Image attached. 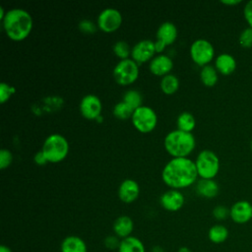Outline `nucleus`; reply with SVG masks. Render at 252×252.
Masks as SVG:
<instances>
[{
    "instance_id": "nucleus-30",
    "label": "nucleus",
    "mask_w": 252,
    "mask_h": 252,
    "mask_svg": "<svg viewBox=\"0 0 252 252\" xmlns=\"http://www.w3.org/2000/svg\"><path fill=\"white\" fill-rule=\"evenodd\" d=\"M16 93V88L10 86L8 83L2 82L0 84V102L3 104L10 99V97Z\"/></svg>"
},
{
    "instance_id": "nucleus-43",
    "label": "nucleus",
    "mask_w": 252,
    "mask_h": 252,
    "mask_svg": "<svg viewBox=\"0 0 252 252\" xmlns=\"http://www.w3.org/2000/svg\"><path fill=\"white\" fill-rule=\"evenodd\" d=\"M250 150H251V152H252V140H251V142H250Z\"/></svg>"
},
{
    "instance_id": "nucleus-20",
    "label": "nucleus",
    "mask_w": 252,
    "mask_h": 252,
    "mask_svg": "<svg viewBox=\"0 0 252 252\" xmlns=\"http://www.w3.org/2000/svg\"><path fill=\"white\" fill-rule=\"evenodd\" d=\"M61 252H88L86 242L77 235L65 237L60 245Z\"/></svg>"
},
{
    "instance_id": "nucleus-33",
    "label": "nucleus",
    "mask_w": 252,
    "mask_h": 252,
    "mask_svg": "<svg viewBox=\"0 0 252 252\" xmlns=\"http://www.w3.org/2000/svg\"><path fill=\"white\" fill-rule=\"evenodd\" d=\"M78 27L79 30L84 33H94L96 32V26L91 20H82Z\"/></svg>"
},
{
    "instance_id": "nucleus-12",
    "label": "nucleus",
    "mask_w": 252,
    "mask_h": 252,
    "mask_svg": "<svg viewBox=\"0 0 252 252\" xmlns=\"http://www.w3.org/2000/svg\"><path fill=\"white\" fill-rule=\"evenodd\" d=\"M229 218L238 224H244L252 220V204L246 200L235 202L229 209Z\"/></svg>"
},
{
    "instance_id": "nucleus-26",
    "label": "nucleus",
    "mask_w": 252,
    "mask_h": 252,
    "mask_svg": "<svg viewBox=\"0 0 252 252\" xmlns=\"http://www.w3.org/2000/svg\"><path fill=\"white\" fill-rule=\"evenodd\" d=\"M134 109L123 100L117 102L113 107V115L119 120H126L132 117Z\"/></svg>"
},
{
    "instance_id": "nucleus-21",
    "label": "nucleus",
    "mask_w": 252,
    "mask_h": 252,
    "mask_svg": "<svg viewBox=\"0 0 252 252\" xmlns=\"http://www.w3.org/2000/svg\"><path fill=\"white\" fill-rule=\"evenodd\" d=\"M118 252H146V248L141 239L136 236H129L121 239Z\"/></svg>"
},
{
    "instance_id": "nucleus-31",
    "label": "nucleus",
    "mask_w": 252,
    "mask_h": 252,
    "mask_svg": "<svg viewBox=\"0 0 252 252\" xmlns=\"http://www.w3.org/2000/svg\"><path fill=\"white\" fill-rule=\"evenodd\" d=\"M13 161V155L7 149H2L0 151V168H8Z\"/></svg>"
},
{
    "instance_id": "nucleus-6",
    "label": "nucleus",
    "mask_w": 252,
    "mask_h": 252,
    "mask_svg": "<svg viewBox=\"0 0 252 252\" xmlns=\"http://www.w3.org/2000/svg\"><path fill=\"white\" fill-rule=\"evenodd\" d=\"M131 121L136 130L143 134H147L157 127L158 115L152 107L142 105L134 110Z\"/></svg>"
},
{
    "instance_id": "nucleus-40",
    "label": "nucleus",
    "mask_w": 252,
    "mask_h": 252,
    "mask_svg": "<svg viewBox=\"0 0 252 252\" xmlns=\"http://www.w3.org/2000/svg\"><path fill=\"white\" fill-rule=\"evenodd\" d=\"M0 252H12V250L7 245H0Z\"/></svg>"
},
{
    "instance_id": "nucleus-3",
    "label": "nucleus",
    "mask_w": 252,
    "mask_h": 252,
    "mask_svg": "<svg viewBox=\"0 0 252 252\" xmlns=\"http://www.w3.org/2000/svg\"><path fill=\"white\" fill-rule=\"evenodd\" d=\"M163 145L172 158H187L194 151L196 140L192 133L175 129L166 134Z\"/></svg>"
},
{
    "instance_id": "nucleus-29",
    "label": "nucleus",
    "mask_w": 252,
    "mask_h": 252,
    "mask_svg": "<svg viewBox=\"0 0 252 252\" xmlns=\"http://www.w3.org/2000/svg\"><path fill=\"white\" fill-rule=\"evenodd\" d=\"M238 42L241 47L249 49L252 48V28L247 27L239 34Z\"/></svg>"
},
{
    "instance_id": "nucleus-15",
    "label": "nucleus",
    "mask_w": 252,
    "mask_h": 252,
    "mask_svg": "<svg viewBox=\"0 0 252 252\" xmlns=\"http://www.w3.org/2000/svg\"><path fill=\"white\" fill-rule=\"evenodd\" d=\"M140 194V187L137 181L134 179H124L118 187V197L126 204L133 203L137 200Z\"/></svg>"
},
{
    "instance_id": "nucleus-10",
    "label": "nucleus",
    "mask_w": 252,
    "mask_h": 252,
    "mask_svg": "<svg viewBox=\"0 0 252 252\" xmlns=\"http://www.w3.org/2000/svg\"><path fill=\"white\" fill-rule=\"evenodd\" d=\"M79 108L83 117L88 120H96L99 116H101L102 103L97 95L89 94L83 96L80 101Z\"/></svg>"
},
{
    "instance_id": "nucleus-34",
    "label": "nucleus",
    "mask_w": 252,
    "mask_h": 252,
    "mask_svg": "<svg viewBox=\"0 0 252 252\" xmlns=\"http://www.w3.org/2000/svg\"><path fill=\"white\" fill-rule=\"evenodd\" d=\"M120 241L121 240L116 235H108L105 237L103 244L108 250H118Z\"/></svg>"
},
{
    "instance_id": "nucleus-19",
    "label": "nucleus",
    "mask_w": 252,
    "mask_h": 252,
    "mask_svg": "<svg viewBox=\"0 0 252 252\" xmlns=\"http://www.w3.org/2000/svg\"><path fill=\"white\" fill-rule=\"evenodd\" d=\"M133 229H134V221L128 216H120L113 222L114 234L121 239L131 236Z\"/></svg>"
},
{
    "instance_id": "nucleus-38",
    "label": "nucleus",
    "mask_w": 252,
    "mask_h": 252,
    "mask_svg": "<svg viewBox=\"0 0 252 252\" xmlns=\"http://www.w3.org/2000/svg\"><path fill=\"white\" fill-rule=\"evenodd\" d=\"M220 3L226 6H236L241 3V0H221Z\"/></svg>"
},
{
    "instance_id": "nucleus-2",
    "label": "nucleus",
    "mask_w": 252,
    "mask_h": 252,
    "mask_svg": "<svg viewBox=\"0 0 252 252\" xmlns=\"http://www.w3.org/2000/svg\"><path fill=\"white\" fill-rule=\"evenodd\" d=\"M1 22L6 35L11 40L17 42L25 40L32 32L33 27L32 15L22 8L8 10Z\"/></svg>"
},
{
    "instance_id": "nucleus-23",
    "label": "nucleus",
    "mask_w": 252,
    "mask_h": 252,
    "mask_svg": "<svg viewBox=\"0 0 252 252\" xmlns=\"http://www.w3.org/2000/svg\"><path fill=\"white\" fill-rule=\"evenodd\" d=\"M179 85H180L179 79L173 74H168L162 77L159 84L161 92L167 95H171L175 94L179 89Z\"/></svg>"
},
{
    "instance_id": "nucleus-32",
    "label": "nucleus",
    "mask_w": 252,
    "mask_h": 252,
    "mask_svg": "<svg viewBox=\"0 0 252 252\" xmlns=\"http://www.w3.org/2000/svg\"><path fill=\"white\" fill-rule=\"evenodd\" d=\"M213 217L217 220H224L229 217V209L223 205H218L213 209Z\"/></svg>"
},
{
    "instance_id": "nucleus-27",
    "label": "nucleus",
    "mask_w": 252,
    "mask_h": 252,
    "mask_svg": "<svg viewBox=\"0 0 252 252\" xmlns=\"http://www.w3.org/2000/svg\"><path fill=\"white\" fill-rule=\"evenodd\" d=\"M122 100L135 110L138 107L142 106L143 97H142V94H140V92H138L136 90H128L125 92Z\"/></svg>"
},
{
    "instance_id": "nucleus-39",
    "label": "nucleus",
    "mask_w": 252,
    "mask_h": 252,
    "mask_svg": "<svg viewBox=\"0 0 252 252\" xmlns=\"http://www.w3.org/2000/svg\"><path fill=\"white\" fill-rule=\"evenodd\" d=\"M151 252H164V250H163V248H162L161 246L156 245V246H154V247L152 248V251H151Z\"/></svg>"
},
{
    "instance_id": "nucleus-37",
    "label": "nucleus",
    "mask_w": 252,
    "mask_h": 252,
    "mask_svg": "<svg viewBox=\"0 0 252 252\" xmlns=\"http://www.w3.org/2000/svg\"><path fill=\"white\" fill-rule=\"evenodd\" d=\"M165 47H166V45L163 42H161V41H159L158 39L155 41V48H156V52L158 54H162V52L165 49Z\"/></svg>"
},
{
    "instance_id": "nucleus-16",
    "label": "nucleus",
    "mask_w": 252,
    "mask_h": 252,
    "mask_svg": "<svg viewBox=\"0 0 252 252\" xmlns=\"http://www.w3.org/2000/svg\"><path fill=\"white\" fill-rule=\"evenodd\" d=\"M236 66L235 58L229 53H220L215 59V68L220 74L224 76L231 75L235 71Z\"/></svg>"
},
{
    "instance_id": "nucleus-1",
    "label": "nucleus",
    "mask_w": 252,
    "mask_h": 252,
    "mask_svg": "<svg viewBox=\"0 0 252 252\" xmlns=\"http://www.w3.org/2000/svg\"><path fill=\"white\" fill-rule=\"evenodd\" d=\"M195 161L189 158H172L162 168L161 179L171 189L187 188L198 180Z\"/></svg>"
},
{
    "instance_id": "nucleus-18",
    "label": "nucleus",
    "mask_w": 252,
    "mask_h": 252,
    "mask_svg": "<svg viewBox=\"0 0 252 252\" xmlns=\"http://www.w3.org/2000/svg\"><path fill=\"white\" fill-rule=\"evenodd\" d=\"M220 191L219 184L215 179H200L196 182V192L199 196L206 199L215 198Z\"/></svg>"
},
{
    "instance_id": "nucleus-4",
    "label": "nucleus",
    "mask_w": 252,
    "mask_h": 252,
    "mask_svg": "<svg viewBox=\"0 0 252 252\" xmlns=\"http://www.w3.org/2000/svg\"><path fill=\"white\" fill-rule=\"evenodd\" d=\"M41 151L48 162L57 163L64 160L68 156L69 143L63 135L53 133L44 140Z\"/></svg>"
},
{
    "instance_id": "nucleus-42",
    "label": "nucleus",
    "mask_w": 252,
    "mask_h": 252,
    "mask_svg": "<svg viewBox=\"0 0 252 252\" xmlns=\"http://www.w3.org/2000/svg\"><path fill=\"white\" fill-rule=\"evenodd\" d=\"M6 13H7V12H5L4 8L1 6V7H0V20H1V21H2V20L4 19V17L6 16Z\"/></svg>"
},
{
    "instance_id": "nucleus-14",
    "label": "nucleus",
    "mask_w": 252,
    "mask_h": 252,
    "mask_svg": "<svg viewBox=\"0 0 252 252\" xmlns=\"http://www.w3.org/2000/svg\"><path fill=\"white\" fill-rule=\"evenodd\" d=\"M173 69V60L165 54L156 55L149 63V70L152 74L159 77H164L170 74Z\"/></svg>"
},
{
    "instance_id": "nucleus-7",
    "label": "nucleus",
    "mask_w": 252,
    "mask_h": 252,
    "mask_svg": "<svg viewBox=\"0 0 252 252\" xmlns=\"http://www.w3.org/2000/svg\"><path fill=\"white\" fill-rule=\"evenodd\" d=\"M139 77V64L132 58L120 60L113 69V78L120 86H129Z\"/></svg>"
},
{
    "instance_id": "nucleus-35",
    "label": "nucleus",
    "mask_w": 252,
    "mask_h": 252,
    "mask_svg": "<svg viewBox=\"0 0 252 252\" xmlns=\"http://www.w3.org/2000/svg\"><path fill=\"white\" fill-rule=\"evenodd\" d=\"M243 16L248 24V27L252 28V0L248 1L243 8Z\"/></svg>"
},
{
    "instance_id": "nucleus-24",
    "label": "nucleus",
    "mask_w": 252,
    "mask_h": 252,
    "mask_svg": "<svg viewBox=\"0 0 252 252\" xmlns=\"http://www.w3.org/2000/svg\"><path fill=\"white\" fill-rule=\"evenodd\" d=\"M176 125H177V129L184 132L192 133V131L196 127V119L192 113L188 111H184L178 115L176 120Z\"/></svg>"
},
{
    "instance_id": "nucleus-41",
    "label": "nucleus",
    "mask_w": 252,
    "mask_h": 252,
    "mask_svg": "<svg viewBox=\"0 0 252 252\" xmlns=\"http://www.w3.org/2000/svg\"><path fill=\"white\" fill-rule=\"evenodd\" d=\"M177 252H192V251L187 246H181L178 248Z\"/></svg>"
},
{
    "instance_id": "nucleus-13",
    "label": "nucleus",
    "mask_w": 252,
    "mask_h": 252,
    "mask_svg": "<svg viewBox=\"0 0 252 252\" xmlns=\"http://www.w3.org/2000/svg\"><path fill=\"white\" fill-rule=\"evenodd\" d=\"M184 195L175 189H169L161 194L159 203L161 207L168 212H177L184 205Z\"/></svg>"
},
{
    "instance_id": "nucleus-5",
    "label": "nucleus",
    "mask_w": 252,
    "mask_h": 252,
    "mask_svg": "<svg viewBox=\"0 0 252 252\" xmlns=\"http://www.w3.org/2000/svg\"><path fill=\"white\" fill-rule=\"evenodd\" d=\"M195 164L198 175L202 179H214L220 167L219 157L211 150L201 151L195 159Z\"/></svg>"
},
{
    "instance_id": "nucleus-8",
    "label": "nucleus",
    "mask_w": 252,
    "mask_h": 252,
    "mask_svg": "<svg viewBox=\"0 0 252 252\" xmlns=\"http://www.w3.org/2000/svg\"><path fill=\"white\" fill-rule=\"evenodd\" d=\"M192 61L198 66L210 65L215 57L214 45L205 38H198L192 42L189 49Z\"/></svg>"
},
{
    "instance_id": "nucleus-36",
    "label": "nucleus",
    "mask_w": 252,
    "mask_h": 252,
    "mask_svg": "<svg viewBox=\"0 0 252 252\" xmlns=\"http://www.w3.org/2000/svg\"><path fill=\"white\" fill-rule=\"evenodd\" d=\"M33 161L35 162V164L40 165V166L45 165V164L48 162L47 159H46V158H45V156H44V154L42 153L41 150L38 151V152L34 155V157H33Z\"/></svg>"
},
{
    "instance_id": "nucleus-17",
    "label": "nucleus",
    "mask_w": 252,
    "mask_h": 252,
    "mask_svg": "<svg viewBox=\"0 0 252 252\" xmlns=\"http://www.w3.org/2000/svg\"><path fill=\"white\" fill-rule=\"evenodd\" d=\"M177 34V29L173 23L163 22L157 31V39L167 46L176 40Z\"/></svg>"
},
{
    "instance_id": "nucleus-25",
    "label": "nucleus",
    "mask_w": 252,
    "mask_h": 252,
    "mask_svg": "<svg viewBox=\"0 0 252 252\" xmlns=\"http://www.w3.org/2000/svg\"><path fill=\"white\" fill-rule=\"evenodd\" d=\"M208 237L210 241L215 244L223 243L228 237V229L222 224H215L210 227Z\"/></svg>"
},
{
    "instance_id": "nucleus-22",
    "label": "nucleus",
    "mask_w": 252,
    "mask_h": 252,
    "mask_svg": "<svg viewBox=\"0 0 252 252\" xmlns=\"http://www.w3.org/2000/svg\"><path fill=\"white\" fill-rule=\"evenodd\" d=\"M200 80L205 87L212 88L216 86L219 81V72L215 68V66L207 65L202 67L200 72Z\"/></svg>"
},
{
    "instance_id": "nucleus-9",
    "label": "nucleus",
    "mask_w": 252,
    "mask_h": 252,
    "mask_svg": "<svg viewBox=\"0 0 252 252\" xmlns=\"http://www.w3.org/2000/svg\"><path fill=\"white\" fill-rule=\"evenodd\" d=\"M122 15L115 8H105L97 16V28L105 32L111 33L116 32L122 25Z\"/></svg>"
},
{
    "instance_id": "nucleus-28",
    "label": "nucleus",
    "mask_w": 252,
    "mask_h": 252,
    "mask_svg": "<svg viewBox=\"0 0 252 252\" xmlns=\"http://www.w3.org/2000/svg\"><path fill=\"white\" fill-rule=\"evenodd\" d=\"M113 52L114 54L120 59V60H124V59H128L129 56H131V50L132 47H130V45L124 41V40H118L114 43L113 45Z\"/></svg>"
},
{
    "instance_id": "nucleus-11",
    "label": "nucleus",
    "mask_w": 252,
    "mask_h": 252,
    "mask_svg": "<svg viewBox=\"0 0 252 252\" xmlns=\"http://www.w3.org/2000/svg\"><path fill=\"white\" fill-rule=\"evenodd\" d=\"M155 41L151 39H142L138 41L131 50V58L138 64L151 61L156 54Z\"/></svg>"
}]
</instances>
